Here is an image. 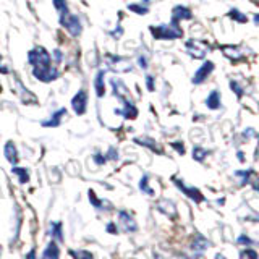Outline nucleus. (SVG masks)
Instances as JSON below:
<instances>
[{"mask_svg":"<svg viewBox=\"0 0 259 259\" xmlns=\"http://www.w3.org/2000/svg\"><path fill=\"white\" fill-rule=\"evenodd\" d=\"M210 246V243L202 237V235H196V237L193 238V243H191V249L196 253V256H201L204 251Z\"/></svg>","mask_w":259,"mask_h":259,"instance_id":"obj_13","label":"nucleus"},{"mask_svg":"<svg viewBox=\"0 0 259 259\" xmlns=\"http://www.w3.org/2000/svg\"><path fill=\"white\" fill-rule=\"evenodd\" d=\"M206 105H207V107H209L210 110H217V109H221V107H222V104H221V93L215 91V89H214V91L207 96Z\"/></svg>","mask_w":259,"mask_h":259,"instance_id":"obj_19","label":"nucleus"},{"mask_svg":"<svg viewBox=\"0 0 259 259\" xmlns=\"http://www.w3.org/2000/svg\"><path fill=\"white\" fill-rule=\"evenodd\" d=\"M212 71H214V63L210 62V60H206V62L202 63L201 67L196 70V73H194V76H193V84H202Z\"/></svg>","mask_w":259,"mask_h":259,"instance_id":"obj_8","label":"nucleus"},{"mask_svg":"<svg viewBox=\"0 0 259 259\" xmlns=\"http://www.w3.org/2000/svg\"><path fill=\"white\" fill-rule=\"evenodd\" d=\"M110 84H112V89H113V96H115L121 104L130 102V93H128V88H126L123 83H121V79L112 78V79H110Z\"/></svg>","mask_w":259,"mask_h":259,"instance_id":"obj_9","label":"nucleus"},{"mask_svg":"<svg viewBox=\"0 0 259 259\" xmlns=\"http://www.w3.org/2000/svg\"><path fill=\"white\" fill-rule=\"evenodd\" d=\"M172 16H174L172 20H175V21H178V20H191L193 18L191 10H190V8L183 7V5H177L172 10Z\"/></svg>","mask_w":259,"mask_h":259,"instance_id":"obj_15","label":"nucleus"},{"mask_svg":"<svg viewBox=\"0 0 259 259\" xmlns=\"http://www.w3.org/2000/svg\"><path fill=\"white\" fill-rule=\"evenodd\" d=\"M157 209L160 212H164L165 215H175L177 209H175V204L172 201H167V199H160L157 202Z\"/></svg>","mask_w":259,"mask_h":259,"instance_id":"obj_20","label":"nucleus"},{"mask_svg":"<svg viewBox=\"0 0 259 259\" xmlns=\"http://www.w3.org/2000/svg\"><path fill=\"white\" fill-rule=\"evenodd\" d=\"M94 162H96L97 165H102V164H105V162H107V159H105L104 154L96 152V154H94Z\"/></svg>","mask_w":259,"mask_h":259,"instance_id":"obj_36","label":"nucleus"},{"mask_svg":"<svg viewBox=\"0 0 259 259\" xmlns=\"http://www.w3.org/2000/svg\"><path fill=\"white\" fill-rule=\"evenodd\" d=\"M59 257H60L59 246H57V243L52 240V241L46 246L44 253H42V257H40V259H59Z\"/></svg>","mask_w":259,"mask_h":259,"instance_id":"obj_18","label":"nucleus"},{"mask_svg":"<svg viewBox=\"0 0 259 259\" xmlns=\"http://www.w3.org/2000/svg\"><path fill=\"white\" fill-rule=\"evenodd\" d=\"M88 196H89V201H91V204L97 209H110V204H105L107 201H101V199H97L96 196V193L93 190H89L88 191Z\"/></svg>","mask_w":259,"mask_h":259,"instance_id":"obj_22","label":"nucleus"},{"mask_svg":"<svg viewBox=\"0 0 259 259\" xmlns=\"http://www.w3.org/2000/svg\"><path fill=\"white\" fill-rule=\"evenodd\" d=\"M229 16H230L232 20L238 21V23H246V21H248V16H246L245 13H241V12H238V10H235V8L229 13Z\"/></svg>","mask_w":259,"mask_h":259,"instance_id":"obj_31","label":"nucleus"},{"mask_svg":"<svg viewBox=\"0 0 259 259\" xmlns=\"http://www.w3.org/2000/svg\"><path fill=\"white\" fill-rule=\"evenodd\" d=\"M12 172L15 174V175H18V178H20V182L21 183H28L29 182V172L24 167H16V165H13V168H12Z\"/></svg>","mask_w":259,"mask_h":259,"instance_id":"obj_24","label":"nucleus"},{"mask_svg":"<svg viewBox=\"0 0 259 259\" xmlns=\"http://www.w3.org/2000/svg\"><path fill=\"white\" fill-rule=\"evenodd\" d=\"M128 10L130 12H135V13H138V15H146L149 12V8L148 7H144L143 4H128Z\"/></svg>","mask_w":259,"mask_h":259,"instance_id":"obj_28","label":"nucleus"},{"mask_svg":"<svg viewBox=\"0 0 259 259\" xmlns=\"http://www.w3.org/2000/svg\"><path fill=\"white\" fill-rule=\"evenodd\" d=\"M138 63H140V67L143 70L148 68V59H146V55H140V57H138Z\"/></svg>","mask_w":259,"mask_h":259,"instance_id":"obj_39","label":"nucleus"},{"mask_svg":"<svg viewBox=\"0 0 259 259\" xmlns=\"http://www.w3.org/2000/svg\"><path fill=\"white\" fill-rule=\"evenodd\" d=\"M215 259H227L224 254H215Z\"/></svg>","mask_w":259,"mask_h":259,"instance_id":"obj_47","label":"nucleus"},{"mask_svg":"<svg viewBox=\"0 0 259 259\" xmlns=\"http://www.w3.org/2000/svg\"><path fill=\"white\" fill-rule=\"evenodd\" d=\"M230 89H232V91H235V94H237L238 97H241L243 96V93H245V91H243V88L240 86V83H238V81H230Z\"/></svg>","mask_w":259,"mask_h":259,"instance_id":"obj_34","label":"nucleus"},{"mask_svg":"<svg viewBox=\"0 0 259 259\" xmlns=\"http://www.w3.org/2000/svg\"><path fill=\"white\" fill-rule=\"evenodd\" d=\"M32 75H34L36 79L42 81V83H52V81H55L60 76V71L51 65V67L44 70H32Z\"/></svg>","mask_w":259,"mask_h":259,"instance_id":"obj_6","label":"nucleus"},{"mask_svg":"<svg viewBox=\"0 0 259 259\" xmlns=\"http://www.w3.org/2000/svg\"><path fill=\"white\" fill-rule=\"evenodd\" d=\"M207 51H209L207 44L201 42V40L190 39L188 42H186V52H188L193 57V59H204Z\"/></svg>","mask_w":259,"mask_h":259,"instance_id":"obj_5","label":"nucleus"},{"mask_svg":"<svg viewBox=\"0 0 259 259\" xmlns=\"http://www.w3.org/2000/svg\"><path fill=\"white\" fill-rule=\"evenodd\" d=\"M54 59H55L57 62H62L63 57H62V52L59 51V49H55V51H54Z\"/></svg>","mask_w":259,"mask_h":259,"instance_id":"obj_44","label":"nucleus"},{"mask_svg":"<svg viewBox=\"0 0 259 259\" xmlns=\"http://www.w3.org/2000/svg\"><path fill=\"white\" fill-rule=\"evenodd\" d=\"M174 183L178 186V190H180L182 193H185L186 196H188L190 199H193L194 202H199L202 201V194L199 193L198 188H193V186H186L185 182H182L180 178H174Z\"/></svg>","mask_w":259,"mask_h":259,"instance_id":"obj_10","label":"nucleus"},{"mask_svg":"<svg viewBox=\"0 0 259 259\" xmlns=\"http://www.w3.org/2000/svg\"><path fill=\"white\" fill-rule=\"evenodd\" d=\"M107 232H109V233H117L118 230L115 229V224H112V222H110V224L107 225Z\"/></svg>","mask_w":259,"mask_h":259,"instance_id":"obj_45","label":"nucleus"},{"mask_svg":"<svg viewBox=\"0 0 259 259\" xmlns=\"http://www.w3.org/2000/svg\"><path fill=\"white\" fill-rule=\"evenodd\" d=\"M65 115H67V109H65V107L55 110L51 117L42 121V126H46V128H55V126H59L62 123V118Z\"/></svg>","mask_w":259,"mask_h":259,"instance_id":"obj_12","label":"nucleus"},{"mask_svg":"<svg viewBox=\"0 0 259 259\" xmlns=\"http://www.w3.org/2000/svg\"><path fill=\"white\" fill-rule=\"evenodd\" d=\"M49 235L52 237V240L63 241V233H62V224L60 222H52L51 229H49Z\"/></svg>","mask_w":259,"mask_h":259,"instance_id":"obj_21","label":"nucleus"},{"mask_svg":"<svg viewBox=\"0 0 259 259\" xmlns=\"http://www.w3.org/2000/svg\"><path fill=\"white\" fill-rule=\"evenodd\" d=\"M240 259H257V253L254 249L246 248V249H243L240 253Z\"/></svg>","mask_w":259,"mask_h":259,"instance_id":"obj_33","label":"nucleus"},{"mask_svg":"<svg viewBox=\"0 0 259 259\" xmlns=\"http://www.w3.org/2000/svg\"><path fill=\"white\" fill-rule=\"evenodd\" d=\"M104 78H105V71L104 70L97 71L96 79H94V89H96L97 97H104L105 96V83H104Z\"/></svg>","mask_w":259,"mask_h":259,"instance_id":"obj_17","label":"nucleus"},{"mask_svg":"<svg viewBox=\"0 0 259 259\" xmlns=\"http://www.w3.org/2000/svg\"><path fill=\"white\" fill-rule=\"evenodd\" d=\"M60 24L70 32L71 36H79L81 31H83V24H81L79 16L71 15L70 12L60 15Z\"/></svg>","mask_w":259,"mask_h":259,"instance_id":"obj_3","label":"nucleus"},{"mask_svg":"<svg viewBox=\"0 0 259 259\" xmlns=\"http://www.w3.org/2000/svg\"><path fill=\"white\" fill-rule=\"evenodd\" d=\"M71 107L75 110L76 115H83L88 107V94L84 89H79V91L75 94V97L71 99Z\"/></svg>","mask_w":259,"mask_h":259,"instance_id":"obj_7","label":"nucleus"},{"mask_svg":"<svg viewBox=\"0 0 259 259\" xmlns=\"http://www.w3.org/2000/svg\"><path fill=\"white\" fill-rule=\"evenodd\" d=\"M251 174H253L251 170H238V172L235 174V175H237V177L240 178V185H241V186H245V185L249 183V175H251Z\"/></svg>","mask_w":259,"mask_h":259,"instance_id":"obj_29","label":"nucleus"},{"mask_svg":"<svg viewBox=\"0 0 259 259\" xmlns=\"http://www.w3.org/2000/svg\"><path fill=\"white\" fill-rule=\"evenodd\" d=\"M107 65L110 70L118 71V73L132 71V68H133L132 62L125 59V57H118V55H107Z\"/></svg>","mask_w":259,"mask_h":259,"instance_id":"obj_4","label":"nucleus"},{"mask_svg":"<svg viewBox=\"0 0 259 259\" xmlns=\"http://www.w3.org/2000/svg\"><path fill=\"white\" fill-rule=\"evenodd\" d=\"M105 159H110V160H118V152L115 148H110L109 152H107V156H105Z\"/></svg>","mask_w":259,"mask_h":259,"instance_id":"obj_37","label":"nucleus"},{"mask_svg":"<svg viewBox=\"0 0 259 259\" xmlns=\"http://www.w3.org/2000/svg\"><path fill=\"white\" fill-rule=\"evenodd\" d=\"M118 224L125 232H132L133 233V232L138 230V225L135 222V219L128 212H125V210H120V212H118Z\"/></svg>","mask_w":259,"mask_h":259,"instance_id":"obj_11","label":"nucleus"},{"mask_svg":"<svg viewBox=\"0 0 259 259\" xmlns=\"http://www.w3.org/2000/svg\"><path fill=\"white\" fill-rule=\"evenodd\" d=\"M54 7L57 8V10H59L60 15L70 12L68 10V5H67V0H54Z\"/></svg>","mask_w":259,"mask_h":259,"instance_id":"obj_32","label":"nucleus"},{"mask_svg":"<svg viewBox=\"0 0 259 259\" xmlns=\"http://www.w3.org/2000/svg\"><path fill=\"white\" fill-rule=\"evenodd\" d=\"M172 146L177 149L178 154H185V146H183V143H174Z\"/></svg>","mask_w":259,"mask_h":259,"instance_id":"obj_42","label":"nucleus"},{"mask_svg":"<svg viewBox=\"0 0 259 259\" xmlns=\"http://www.w3.org/2000/svg\"><path fill=\"white\" fill-rule=\"evenodd\" d=\"M26 259H37V256H36V251H34V249H31L29 253L26 254Z\"/></svg>","mask_w":259,"mask_h":259,"instance_id":"obj_46","label":"nucleus"},{"mask_svg":"<svg viewBox=\"0 0 259 259\" xmlns=\"http://www.w3.org/2000/svg\"><path fill=\"white\" fill-rule=\"evenodd\" d=\"M238 159H240V160L245 159V156H243V152H238Z\"/></svg>","mask_w":259,"mask_h":259,"instance_id":"obj_48","label":"nucleus"},{"mask_svg":"<svg viewBox=\"0 0 259 259\" xmlns=\"http://www.w3.org/2000/svg\"><path fill=\"white\" fill-rule=\"evenodd\" d=\"M151 34L154 39H160V40H174V39H180L183 36V31L178 26V23L172 20V23L168 24H160V26H151Z\"/></svg>","mask_w":259,"mask_h":259,"instance_id":"obj_1","label":"nucleus"},{"mask_svg":"<svg viewBox=\"0 0 259 259\" xmlns=\"http://www.w3.org/2000/svg\"><path fill=\"white\" fill-rule=\"evenodd\" d=\"M138 144H143V146H146V148H151L152 151H157V152H160L159 151V148H157V143L154 141V140H151L149 136H143V138H136L135 140Z\"/></svg>","mask_w":259,"mask_h":259,"instance_id":"obj_23","label":"nucleus"},{"mask_svg":"<svg viewBox=\"0 0 259 259\" xmlns=\"http://www.w3.org/2000/svg\"><path fill=\"white\" fill-rule=\"evenodd\" d=\"M237 243H240V245H253V240H251L248 235H240L238 237V240H237Z\"/></svg>","mask_w":259,"mask_h":259,"instance_id":"obj_35","label":"nucleus"},{"mask_svg":"<svg viewBox=\"0 0 259 259\" xmlns=\"http://www.w3.org/2000/svg\"><path fill=\"white\" fill-rule=\"evenodd\" d=\"M51 54L44 47H36L28 52V62L32 65V70H44L51 67Z\"/></svg>","mask_w":259,"mask_h":259,"instance_id":"obj_2","label":"nucleus"},{"mask_svg":"<svg viewBox=\"0 0 259 259\" xmlns=\"http://www.w3.org/2000/svg\"><path fill=\"white\" fill-rule=\"evenodd\" d=\"M254 23H256V24L259 23V15H254Z\"/></svg>","mask_w":259,"mask_h":259,"instance_id":"obj_49","label":"nucleus"},{"mask_svg":"<svg viewBox=\"0 0 259 259\" xmlns=\"http://www.w3.org/2000/svg\"><path fill=\"white\" fill-rule=\"evenodd\" d=\"M4 154H5L7 160L10 162L12 165H16V164H18V151H16V146H15L13 141H8V143L5 144Z\"/></svg>","mask_w":259,"mask_h":259,"instance_id":"obj_14","label":"nucleus"},{"mask_svg":"<svg viewBox=\"0 0 259 259\" xmlns=\"http://www.w3.org/2000/svg\"><path fill=\"white\" fill-rule=\"evenodd\" d=\"M146 86H148L149 91H154V89H156V86H154V76L152 75L146 76Z\"/></svg>","mask_w":259,"mask_h":259,"instance_id":"obj_38","label":"nucleus"},{"mask_svg":"<svg viewBox=\"0 0 259 259\" xmlns=\"http://www.w3.org/2000/svg\"><path fill=\"white\" fill-rule=\"evenodd\" d=\"M0 73H4V75L10 73V68H8L7 65H4V57H2V54H0Z\"/></svg>","mask_w":259,"mask_h":259,"instance_id":"obj_40","label":"nucleus"},{"mask_svg":"<svg viewBox=\"0 0 259 259\" xmlns=\"http://www.w3.org/2000/svg\"><path fill=\"white\" fill-rule=\"evenodd\" d=\"M140 190H141V193L148 194V196H152V194H154V191L151 190V186H149V177L148 175H143L141 177V180H140Z\"/></svg>","mask_w":259,"mask_h":259,"instance_id":"obj_26","label":"nucleus"},{"mask_svg":"<svg viewBox=\"0 0 259 259\" xmlns=\"http://www.w3.org/2000/svg\"><path fill=\"white\" fill-rule=\"evenodd\" d=\"M70 254H71L73 259H93V254L89 253V251H83V249H79V251L71 249Z\"/></svg>","mask_w":259,"mask_h":259,"instance_id":"obj_30","label":"nucleus"},{"mask_svg":"<svg viewBox=\"0 0 259 259\" xmlns=\"http://www.w3.org/2000/svg\"><path fill=\"white\" fill-rule=\"evenodd\" d=\"M243 136H245V138H256V132L253 128H248V130L243 132Z\"/></svg>","mask_w":259,"mask_h":259,"instance_id":"obj_41","label":"nucleus"},{"mask_svg":"<svg viewBox=\"0 0 259 259\" xmlns=\"http://www.w3.org/2000/svg\"><path fill=\"white\" fill-rule=\"evenodd\" d=\"M115 29H117V31H112V36H113V37H120L121 34H123V28H121V26H117Z\"/></svg>","mask_w":259,"mask_h":259,"instance_id":"obj_43","label":"nucleus"},{"mask_svg":"<svg viewBox=\"0 0 259 259\" xmlns=\"http://www.w3.org/2000/svg\"><path fill=\"white\" fill-rule=\"evenodd\" d=\"M207 149H204V148H199V146H196V148L193 149V159L194 160H198V162H202L206 159V156H207Z\"/></svg>","mask_w":259,"mask_h":259,"instance_id":"obj_27","label":"nucleus"},{"mask_svg":"<svg viewBox=\"0 0 259 259\" xmlns=\"http://www.w3.org/2000/svg\"><path fill=\"white\" fill-rule=\"evenodd\" d=\"M117 113H120V115H123L126 120H133L138 117V109L135 107V104L130 101V102H125L123 104V109L121 110H115Z\"/></svg>","mask_w":259,"mask_h":259,"instance_id":"obj_16","label":"nucleus"},{"mask_svg":"<svg viewBox=\"0 0 259 259\" xmlns=\"http://www.w3.org/2000/svg\"><path fill=\"white\" fill-rule=\"evenodd\" d=\"M222 51H224V54L229 57V59H240L241 57V54H240V49L238 47H233V46H225V47H222Z\"/></svg>","mask_w":259,"mask_h":259,"instance_id":"obj_25","label":"nucleus"}]
</instances>
